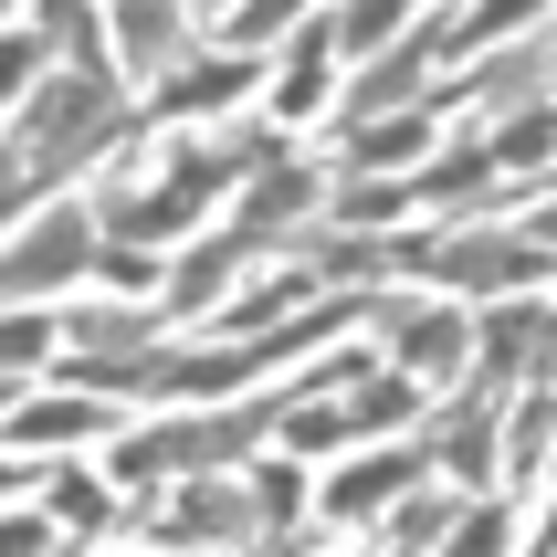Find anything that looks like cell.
<instances>
[{
    "mask_svg": "<svg viewBox=\"0 0 557 557\" xmlns=\"http://www.w3.org/2000/svg\"><path fill=\"white\" fill-rule=\"evenodd\" d=\"M284 421V400H252V410H211V421H169V432H126L116 463H106V484H158V473H221L232 453H252V442Z\"/></svg>",
    "mask_w": 557,
    "mask_h": 557,
    "instance_id": "obj_2",
    "label": "cell"
},
{
    "mask_svg": "<svg viewBox=\"0 0 557 557\" xmlns=\"http://www.w3.org/2000/svg\"><path fill=\"white\" fill-rule=\"evenodd\" d=\"M116 432V400H95V389H63V400H22L0 421V442H106Z\"/></svg>",
    "mask_w": 557,
    "mask_h": 557,
    "instance_id": "obj_16",
    "label": "cell"
},
{
    "mask_svg": "<svg viewBox=\"0 0 557 557\" xmlns=\"http://www.w3.org/2000/svg\"><path fill=\"white\" fill-rule=\"evenodd\" d=\"M116 137H126V74H85V63H74V74H42V85L22 95V137H11V148H22L32 180L53 189L63 169L106 158Z\"/></svg>",
    "mask_w": 557,
    "mask_h": 557,
    "instance_id": "obj_1",
    "label": "cell"
},
{
    "mask_svg": "<svg viewBox=\"0 0 557 557\" xmlns=\"http://www.w3.org/2000/svg\"><path fill=\"white\" fill-rule=\"evenodd\" d=\"M306 11L315 0H232V11H221V42H232V53H263V42H284Z\"/></svg>",
    "mask_w": 557,
    "mask_h": 557,
    "instance_id": "obj_24",
    "label": "cell"
},
{
    "mask_svg": "<svg viewBox=\"0 0 557 557\" xmlns=\"http://www.w3.org/2000/svg\"><path fill=\"white\" fill-rule=\"evenodd\" d=\"M484 148H495V169H536L557 148V106H527L516 126H484Z\"/></svg>",
    "mask_w": 557,
    "mask_h": 557,
    "instance_id": "obj_27",
    "label": "cell"
},
{
    "mask_svg": "<svg viewBox=\"0 0 557 557\" xmlns=\"http://www.w3.org/2000/svg\"><path fill=\"white\" fill-rule=\"evenodd\" d=\"M63 337L85 347V358H148V337H158V315H137V306H85Z\"/></svg>",
    "mask_w": 557,
    "mask_h": 557,
    "instance_id": "obj_21",
    "label": "cell"
},
{
    "mask_svg": "<svg viewBox=\"0 0 557 557\" xmlns=\"http://www.w3.org/2000/svg\"><path fill=\"white\" fill-rule=\"evenodd\" d=\"M536 22H547V0H473V11H453V22H442V53H484V42L536 32Z\"/></svg>",
    "mask_w": 557,
    "mask_h": 557,
    "instance_id": "obj_20",
    "label": "cell"
},
{
    "mask_svg": "<svg viewBox=\"0 0 557 557\" xmlns=\"http://www.w3.org/2000/svg\"><path fill=\"white\" fill-rule=\"evenodd\" d=\"M442 536H453V495H421V484H410V505L389 516L379 547H389V557H421V547H442Z\"/></svg>",
    "mask_w": 557,
    "mask_h": 557,
    "instance_id": "obj_25",
    "label": "cell"
},
{
    "mask_svg": "<svg viewBox=\"0 0 557 557\" xmlns=\"http://www.w3.org/2000/svg\"><path fill=\"white\" fill-rule=\"evenodd\" d=\"M547 453H557V379H536L516 400V421H505V473L527 484V473H547Z\"/></svg>",
    "mask_w": 557,
    "mask_h": 557,
    "instance_id": "obj_19",
    "label": "cell"
},
{
    "mask_svg": "<svg viewBox=\"0 0 557 557\" xmlns=\"http://www.w3.org/2000/svg\"><path fill=\"white\" fill-rule=\"evenodd\" d=\"M95 274L116 284V295H158V263H148L137 243H106V252H95Z\"/></svg>",
    "mask_w": 557,
    "mask_h": 557,
    "instance_id": "obj_32",
    "label": "cell"
},
{
    "mask_svg": "<svg viewBox=\"0 0 557 557\" xmlns=\"http://www.w3.org/2000/svg\"><path fill=\"white\" fill-rule=\"evenodd\" d=\"M42 53H53L42 32H0V116H22V95L42 85Z\"/></svg>",
    "mask_w": 557,
    "mask_h": 557,
    "instance_id": "obj_28",
    "label": "cell"
},
{
    "mask_svg": "<svg viewBox=\"0 0 557 557\" xmlns=\"http://www.w3.org/2000/svg\"><path fill=\"white\" fill-rule=\"evenodd\" d=\"M389 211H410V180H358V189L337 200V221H347V232H358V221H389Z\"/></svg>",
    "mask_w": 557,
    "mask_h": 557,
    "instance_id": "obj_31",
    "label": "cell"
},
{
    "mask_svg": "<svg viewBox=\"0 0 557 557\" xmlns=\"http://www.w3.org/2000/svg\"><path fill=\"white\" fill-rule=\"evenodd\" d=\"M421 274L453 284V295H505V284H547L557 252L536 243V232H495V221H473V232L432 243V263H421Z\"/></svg>",
    "mask_w": 557,
    "mask_h": 557,
    "instance_id": "obj_4",
    "label": "cell"
},
{
    "mask_svg": "<svg viewBox=\"0 0 557 557\" xmlns=\"http://www.w3.org/2000/svg\"><path fill=\"white\" fill-rule=\"evenodd\" d=\"M379 326H389L400 379H421V389H442V379L473 358V315L463 306H379Z\"/></svg>",
    "mask_w": 557,
    "mask_h": 557,
    "instance_id": "obj_9",
    "label": "cell"
},
{
    "mask_svg": "<svg viewBox=\"0 0 557 557\" xmlns=\"http://www.w3.org/2000/svg\"><path fill=\"white\" fill-rule=\"evenodd\" d=\"M315 189H326V180H315L306 158H274V169H252V200L232 211V232H243V243L263 252V243L284 232V221H306V211H315Z\"/></svg>",
    "mask_w": 557,
    "mask_h": 557,
    "instance_id": "obj_14",
    "label": "cell"
},
{
    "mask_svg": "<svg viewBox=\"0 0 557 557\" xmlns=\"http://www.w3.org/2000/svg\"><path fill=\"white\" fill-rule=\"evenodd\" d=\"M180 63V0H116V74L158 85Z\"/></svg>",
    "mask_w": 557,
    "mask_h": 557,
    "instance_id": "obj_15",
    "label": "cell"
},
{
    "mask_svg": "<svg viewBox=\"0 0 557 557\" xmlns=\"http://www.w3.org/2000/svg\"><path fill=\"white\" fill-rule=\"evenodd\" d=\"M95 221L85 200H53V211H32L11 243H0V306H32V295H53V284H85L95 274Z\"/></svg>",
    "mask_w": 557,
    "mask_h": 557,
    "instance_id": "obj_3",
    "label": "cell"
},
{
    "mask_svg": "<svg viewBox=\"0 0 557 557\" xmlns=\"http://www.w3.org/2000/svg\"><path fill=\"white\" fill-rule=\"evenodd\" d=\"M347 158H358V169H400V158H432V106H410V116H389V126H358V137H347Z\"/></svg>",
    "mask_w": 557,
    "mask_h": 557,
    "instance_id": "obj_23",
    "label": "cell"
},
{
    "mask_svg": "<svg viewBox=\"0 0 557 557\" xmlns=\"http://www.w3.org/2000/svg\"><path fill=\"white\" fill-rule=\"evenodd\" d=\"M243 495H252V516H263V527H306V473H295V463H263Z\"/></svg>",
    "mask_w": 557,
    "mask_h": 557,
    "instance_id": "obj_29",
    "label": "cell"
},
{
    "mask_svg": "<svg viewBox=\"0 0 557 557\" xmlns=\"http://www.w3.org/2000/svg\"><path fill=\"white\" fill-rule=\"evenodd\" d=\"M516 547V505H473V516H453V536H442V557H505Z\"/></svg>",
    "mask_w": 557,
    "mask_h": 557,
    "instance_id": "obj_26",
    "label": "cell"
},
{
    "mask_svg": "<svg viewBox=\"0 0 557 557\" xmlns=\"http://www.w3.org/2000/svg\"><path fill=\"white\" fill-rule=\"evenodd\" d=\"M42 505H53V527H74V536H106V527H148V516H137V505H126L116 484H106V473H85V463H74V473H53V495H42Z\"/></svg>",
    "mask_w": 557,
    "mask_h": 557,
    "instance_id": "obj_18",
    "label": "cell"
},
{
    "mask_svg": "<svg viewBox=\"0 0 557 557\" xmlns=\"http://www.w3.org/2000/svg\"><path fill=\"white\" fill-rule=\"evenodd\" d=\"M252 85H263V74H252V53H200V63H169L148 106H158V116H232Z\"/></svg>",
    "mask_w": 557,
    "mask_h": 557,
    "instance_id": "obj_12",
    "label": "cell"
},
{
    "mask_svg": "<svg viewBox=\"0 0 557 557\" xmlns=\"http://www.w3.org/2000/svg\"><path fill=\"white\" fill-rule=\"evenodd\" d=\"M432 463L453 473V484H473V495H495V484H505V421H495V389H463V400L442 410Z\"/></svg>",
    "mask_w": 557,
    "mask_h": 557,
    "instance_id": "obj_11",
    "label": "cell"
},
{
    "mask_svg": "<svg viewBox=\"0 0 557 557\" xmlns=\"http://www.w3.org/2000/svg\"><path fill=\"white\" fill-rule=\"evenodd\" d=\"M379 557H389V547H379Z\"/></svg>",
    "mask_w": 557,
    "mask_h": 557,
    "instance_id": "obj_40",
    "label": "cell"
},
{
    "mask_svg": "<svg viewBox=\"0 0 557 557\" xmlns=\"http://www.w3.org/2000/svg\"><path fill=\"white\" fill-rule=\"evenodd\" d=\"M53 337H63V326H42L32 306H11V315H0V369H11V379L42 369V358H53Z\"/></svg>",
    "mask_w": 557,
    "mask_h": 557,
    "instance_id": "obj_30",
    "label": "cell"
},
{
    "mask_svg": "<svg viewBox=\"0 0 557 557\" xmlns=\"http://www.w3.org/2000/svg\"><path fill=\"white\" fill-rule=\"evenodd\" d=\"M547 32H557V22H547Z\"/></svg>",
    "mask_w": 557,
    "mask_h": 557,
    "instance_id": "obj_41",
    "label": "cell"
},
{
    "mask_svg": "<svg viewBox=\"0 0 557 557\" xmlns=\"http://www.w3.org/2000/svg\"><path fill=\"white\" fill-rule=\"evenodd\" d=\"M495 180H505V169H495V148H484V126H473V137L442 148L432 180H410V211H463V200H484Z\"/></svg>",
    "mask_w": 557,
    "mask_h": 557,
    "instance_id": "obj_17",
    "label": "cell"
},
{
    "mask_svg": "<svg viewBox=\"0 0 557 557\" xmlns=\"http://www.w3.org/2000/svg\"><path fill=\"white\" fill-rule=\"evenodd\" d=\"M0 557H42V527H0Z\"/></svg>",
    "mask_w": 557,
    "mask_h": 557,
    "instance_id": "obj_34",
    "label": "cell"
},
{
    "mask_svg": "<svg viewBox=\"0 0 557 557\" xmlns=\"http://www.w3.org/2000/svg\"><path fill=\"white\" fill-rule=\"evenodd\" d=\"M473 369H484V389L547 379V369H557V315H547V306H495V315H473Z\"/></svg>",
    "mask_w": 557,
    "mask_h": 557,
    "instance_id": "obj_8",
    "label": "cell"
},
{
    "mask_svg": "<svg viewBox=\"0 0 557 557\" xmlns=\"http://www.w3.org/2000/svg\"><path fill=\"white\" fill-rule=\"evenodd\" d=\"M148 557H180V547H148Z\"/></svg>",
    "mask_w": 557,
    "mask_h": 557,
    "instance_id": "obj_37",
    "label": "cell"
},
{
    "mask_svg": "<svg viewBox=\"0 0 557 557\" xmlns=\"http://www.w3.org/2000/svg\"><path fill=\"white\" fill-rule=\"evenodd\" d=\"M326 74H337V22H326V11H306V22H295V42H284V74H274V116L295 126V116H315V106H326Z\"/></svg>",
    "mask_w": 557,
    "mask_h": 557,
    "instance_id": "obj_13",
    "label": "cell"
},
{
    "mask_svg": "<svg viewBox=\"0 0 557 557\" xmlns=\"http://www.w3.org/2000/svg\"><path fill=\"white\" fill-rule=\"evenodd\" d=\"M252 536H263V516H252L243 484H221V473H189L180 505L148 527V547H252Z\"/></svg>",
    "mask_w": 557,
    "mask_h": 557,
    "instance_id": "obj_6",
    "label": "cell"
},
{
    "mask_svg": "<svg viewBox=\"0 0 557 557\" xmlns=\"http://www.w3.org/2000/svg\"><path fill=\"white\" fill-rule=\"evenodd\" d=\"M527 232H536V243H547V252H557V200H547V211H536V221H527Z\"/></svg>",
    "mask_w": 557,
    "mask_h": 557,
    "instance_id": "obj_35",
    "label": "cell"
},
{
    "mask_svg": "<svg viewBox=\"0 0 557 557\" xmlns=\"http://www.w3.org/2000/svg\"><path fill=\"white\" fill-rule=\"evenodd\" d=\"M243 557H306V527H263V547H243Z\"/></svg>",
    "mask_w": 557,
    "mask_h": 557,
    "instance_id": "obj_33",
    "label": "cell"
},
{
    "mask_svg": "<svg viewBox=\"0 0 557 557\" xmlns=\"http://www.w3.org/2000/svg\"><path fill=\"white\" fill-rule=\"evenodd\" d=\"M527 557H557V527H547V536H536V547H527Z\"/></svg>",
    "mask_w": 557,
    "mask_h": 557,
    "instance_id": "obj_36",
    "label": "cell"
},
{
    "mask_svg": "<svg viewBox=\"0 0 557 557\" xmlns=\"http://www.w3.org/2000/svg\"><path fill=\"white\" fill-rule=\"evenodd\" d=\"M180 11H189V0H180ZM200 11H211V0H200Z\"/></svg>",
    "mask_w": 557,
    "mask_h": 557,
    "instance_id": "obj_38",
    "label": "cell"
},
{
    "mask_svg": "<svg viewBox=\"0 0 557 557\" xmlns=\"http://www.w3.org/2000/svg\"><path fill=\"white\" fill-rule=\"evenodd\" d=\"M547 473H557V453H547Z\"/></svg>",
    "mask_w": 557,
    "mask_h": 557,
    "instance_id": "obj_39",
    "label": "cell"
},
{
    "mask_svg": "<svg viewBox=\"0 0 557 557\" xmlns=\"http://www.w3.org/2000/svg\"><path fill=\"white\" fill-rule=\"evenodd\" d=\"M421 473H432V442H389V453H369V463H347L337 484L315 495V516H326V527H369L379 505H400Z\"/></svg>",
    "mask_w": 557,
    "mask_h": 557,
    "instance_id": "obj_10",
    "label": "cell"
},
{
    "mask_svg": "<svg viewBox=\"0 0 557 557\" xmlns=\"http://www.w3.org/2000/svg\"><path fill=\"white\" fill-rule=\"evenodd\" d=\"M463 85H473V116H484V126H505V116H527V106H547V95H557V32H516L505 53L473 63Z\"/></svg>",
    "mask_w": 557,
    "mask_h": 557,
    "instance_id": "obj_7",
    "label": "cell"
},
{
    "mask_svg": "<svg viewBox=\"0 0 557 557\" xmlns=\"http://www.w3.org/2000/svg\"><path fill=\"white\" fill-rule=\"evenodd\" d=\"M432 63H442V11H421V22H410L389 53H369V63H358V85L337 95V116H347V126H369V116H389V106H421Z\"/></svg>",
    "mask_w": 557,
    "mask_h": 557,
    "instance_id": "obj_5",
    "label": "cell"
},
{
    "mask_svg": "<svg viewBox=\"0 0 557 557\" xmlns=\"http://www.w3.org/2000/svg\"><path fill=\"white\" fill-rule=\"evenodd\" d=\"M326 22H337L347 63H369V53H389V42L410 32V0H347V11H326Z\"/></svg>",
    "mask_w": 557,
    "mask_h": 557,
    "instance_id": "obj_22",
    "label": "cell"
}]
</instances>
